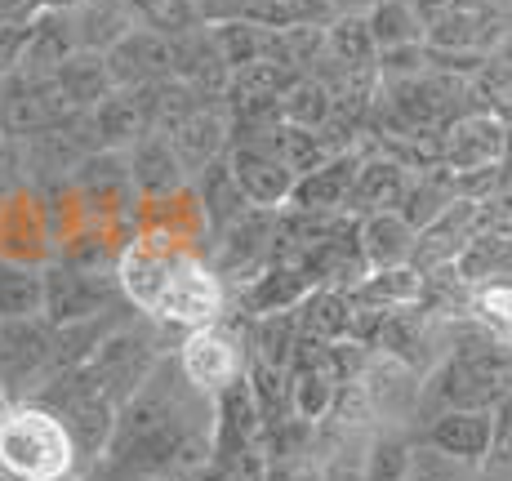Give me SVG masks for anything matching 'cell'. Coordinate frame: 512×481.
<instances>
[{
  "label": "cell",
  "instance_id": "6da1fadb",
  "mask_svg": "<svg viewBox=\"0 0 512 481\" xmlns=\"http://www.w3.org/2000/svg\"><path fill=\"white\" fill-rule=\"evenodd\" d=\"M210 455V397L192 388L179 357L116 410L107 450L90 464V481H165L183 477Z\"/></svg>",
  "mask_w": 512,
  "mask_h": 481
},
{
  "label": "cell",
  "instance_id": "7a4b0ae2",
  "mask_svg": "<svg viewBox=\"0 0 512 481\" xmlns=\"http://www.w3.org/2000/svg\"><path fill=\"white\" fill-rule=\"evenodd\" d=\"M116 281L125 290V303L156 326L201 330L223 321V308H228V286L219 268L205 263L192 241H174L161 232H134L121 245Z\"/></svg>",
  "mask_w": 512,
  "mask_h": 481
},
{
  "label": "cell",
  "instance_id": "3957f363",
  "mask_svg": "<svg viewBox=\"0 0 512 481\" xmlns=\"http://www.w3.org/2000/svg\"><path fill=\"white\" fill-rule=\"evenodd\" d=\"M508 392H512V343L495 339L490 330H481L472 321L468 335L450 343L441 366L428 375L419 415L432 419L441 410H499Z\"/></svg>",
  "mask_w": 512,
  "mask_h": 481
},
{
  "label": "cell",
  "instance_id": "277c9868",
  "mask_svg": "<svg viewBox=\"0 0 512 481\" xmlns=\"http://www.w3.org/2000/svg\"><path fill=\"white\" fill-rule=\"evenodd\" d=\"M81 464L67 419L45 401L0 406V481H67Z\"/></svg>",
  "mask_w": 512,
  "mask_h": 481
},
{
  "label": "cell",
  "instance_id": "5b68a950",
  "mask_svg": "<svg viewBox=\"0 0 512 481\" xmlns=\"http://www.w3.org/2000/svg\"><path fill=\"white\" fill-rule=\"evenodd\" d=\"M161 361H165L161 348H156V339L147 335L143 326H116L112 335L98 343V352L81 370L90 375V384L103 392V397H112L116 406H125V401L156 375Z\"/></svg>",
  "mask_w": 512,
  "mask_h": 481
},
{
  "label": "cell",
  "instance_id": "8992f818",
  "mask_svg": "<svg viewBox=\"0 0 512 481\" xmlns=\"http://www.w3.org/2000/svg\"><path fill=\"white\" fill-rule=\"evenodd\" d=\"M125 299L121 281L103 277L98 268H81V263H54L45 268V317L49 326H76V321L112 317L116 303Z\"/></svg>",
  "mask_w": 512,
  "mask_h": 481
},
{
  "label": "cell",
  "instance_id": "52a82bcc",
  "mask_svg": "<svg viewBox=\"0 0 512 481\" xmlns=\"http://www.w3.org/2000/svg\"><path fill=\"white\" fill-rule=\"evenodd\" d=\"M179 370L192 379V388H201L205 397H223L241 384V370H245V348L241 339L232 335L223 321L201 330H187L183 348H179Z\"/></svg>",
  "mask_w": 512,
  "mask_h": 481
},
{
  "label": "cell",
  "instance_id": "ba28073f",
  "mask_svg": "<svg viewBox=\"0 0 512 481\" xmlns=\"http://www.w3.org/2000/svg\"><path fill=\"white\" fill-rule=\"evenodd\" d=\"M107 67H112L116 90H143V85L170 81V76H179V41L143 23L121 45L107 49Z\"/></svg>",
  "mask_w": 512,
  "mask_h": 481
},
{
  "label": "cell",
  "instance_id": "9c48e42d",
  "mask_svg": "<svg viewBox=\"0 0 512 481\" xmlns=\"http://www.w3.org/2000/svg\"><path fill=\"white\" fill-rule=\"evenodd\" d=\"M481 237V201L459 196L450 201L428 228L419 232L415 245V268L419 272H441V268H459V259L472 250V241Z\"/></svg>",
  "mask_w": 512,
  "mask_h": 481
},
{
  "label": "cell",
  "instance_id": "30bf717a",
  "mask_svg": "<svg viewBox=\"0 0 512 481\" xmlns=\"http://www.w3.org/2000/svg\"><path fill=\"white\" fill-rule=\"evenodd\" d=\"M228 161H232V174L241 183L245 201L254 210H290V196L299 188V174L281 161L272 147L263 143H232L228 147Z\"/></svg>",
  "mask_w": 512,
  "mask_h": 481
},
{
  "label": "cell",
  "instance_id": "8fae6325",
  "mask_svg": "<svg viewBox=\"0 0 512 481\" xmlns=\"http://www.w3.org/2000/svg\"><path fill=\"white\" fill-rule=\"evenodd\" d=\"M423 446L468 468H486L495 450V410H441L423 424Z\"/></svg>",
  "mask_w": 512,
  "mask_h": 481
},
{
  "label": "cell",
  "instance_id": "7c38bea8",
  "mask_svg": "<svg viewBox=\"0 0 512 481\" xmlns=\"http://www.w3.org/2000/svg\"><path fill=\"white\" fill-rule=\"evenodd\" d=\"M72 188L103 214H130L139 210V192H134V174H130V152H112L98 147L81 165L72 170Z\"/></svg>",
  "mask_w": 512,
  "mask_h": 481
},
{
  "label": "cell",
  "instance_id": "4fadbf2b",
  "mask_svg": "<svg viewBox=\"0 0 512 481\" xmlns=\"http://www.w3.org/2000/svg\"><path fill=\"white\" fill-rule=\"evenodd\" d=\"M361 152H339L330 156L321 170L303 174L299 188L290 196V210H303V214H348L352 205V188H357V174H361Z\"/></svg>",
  "mask_w": 512,
  "mask_h": 481
},
{
  "label": "cell",
  "instance_id": "5bb4252c",
  "mask_svg": "<svg viewBox=\"0 0 512 481\" xmlns=\"http://www.w3.org/2000/svg\"><path fill=\"white\" fill-rule=\"evenodd\" d=\"M423 23H428V41L423 45L446 49V54H486V45L499 36V18L486 5H468V0L437 9Z\"/></svg>",
  "mask_w": 512,
  "mask_h": 481
},
{
  "label": "cell",
  "instance_id": "9a60e30c",
  "mask_svg": "<svg viewBox=\"0 0 512 481\" xmlns=\"http://www.w3.org/2000/svg\"><path fill=\"white\" fill-rule=\"evenodd\" d=\"M130 174H134L139 201H161V196L187 192V179H192L165 134H147V139L130 147Z\"/></svg>",
  "mask_w": 512,
  "mask_h": 481
},
{
  "label": "cell",
  "instance_id": "2e32d148",
  "mask_svg": "<svg viewBox=\"0 0 512 481\" xmlns=\"http://www.w3.org/2000/svg\"><path fill=\"white\" fill-rule=\"evenodd\" d=\"M410 183H415V170H406L401 161H392L388 152L366 156V161H361V174H357V188H352L348 214L366 219V214L401 210V205H406Z\"/></svg>",
  "mask_w": 512,
  "mask_h": 481
},
{
  "label": "cell",
  "instance_id": "e0dca14e",
  "mask_svg": "<svg viewBox=\"0 0 512 481\" xmlns=\"http://www.w3.org/2000/svg\"><path fill=\"white\" fill-rule=\"evenodd\" d=\"M165 139L174 143V152H179V161L187 165V174H201L205 165H214L219 156H228V139H232V125L223 112H214V107H196L187 121L174 125Z\"/></svg>",
  "mask_w": 512,
  "mask_h": 481
},
{
  "label": "cell",
  "instance_id": "ac0fdd59",
  "mask_svg": "<svg viewBox=\"0 0 512 481\" xmlns=\"http://www.w3.org/2000/svg\"><path fill=\"white\" fill-rule=\"evenodd\" d=\"M76 41L90 54H107L112 45H121L134 27H143V14L134 0H81L72 9Z\"/></svg>",
  "mask_w": 512,
  "mask_h": 481
},
{
  "label": "cell",
  "instance_id": "d6986e66",
  "mask_svg": "<svg viewBox=\"0 0 512 481\" xmlns=\"http://www.w3.org/2000/svg\"><path fill=\"white\" fill-rule=\"evenodd\" d=\"M357 241H361V259L370 268H401V263L415 259L419 228L401 210H383V214H366L361 219Z\"/></svg>",
  "mask_w": 512,
  "mask_h": 481
},
{
  "label": "cell",
  "instance_id": "ffe728a7",
  "mask_svg": "<svg viewBox=\"0 0 512 481\" xmlns=\"http://www.w3.org/2000/svg\"><path fill=\"white\" fill-rule=\"evenodd\" d=\"M348 294L374 312L419 308V303L428 299V272H419L415 263H401V268H370Z\"/></svg>",
  "mask_w": 512,
  "mask_h": 481
},
{
  "label": "cell",
  "instance_id": "44dd1931",
  "mask_svg": "<svg viewBox=\"0 0 512 481\" xmlns=\"http://www.w3.org/2000/svg\"><path fill=\"white\" fill-rule=\"evenodd\" d=\"M317 290V281H312L308 268H299V263H281L272 259L268 272H259V277L245 286V308L254 312V317H272V312H294L308 294Z\"/></svg>",
  "mask_w": 512,
  "mask_h": 481
},
{
  "label": "cell",
  "instance_id": "7402d4cb",
  "mask_svg": "<svg viewBox=\"0 0 512 481\" xmlns=\"http://www.w3.org/2000/svg\"><path fill=\"white\" fill-rule=\"evenodd\" d=\"M196 196H201V210H205V223H210V237L228 232L236 219H245V214L254 210V205L245 201L241 183H236L228 156H219L214 165H205V170L196 174Z\"/></svg>",
  "mask_w": 512,
  "mask_h": 481
},
{
  "label": "cell",
  "instance_id": "603a6c76",
  "mask_svg": "<svg viewBox=\"0 0 512 481\" xmlns=\"http://www.w3.org/2000/svg\"><path fill=\"white\" fill-rule=\"evenodd\" d=\"M294 317H299V330L308 339H321V343L352 339V299H348V290H334V286L312 290L308 299L294 308Z\"/></svg>",
  "mask_w": 512,
  "mask_h": 481
},
{
  "label": "cell",
  "instance_id": "cb8c5ba5",
  "mask_svg": "<svg viewBox=\"0 0 512 481\" xmlns=\"http://www.w3.org/2000/svg\"><path fill=\"white\" fill-rule=\"evenodd\" d=\"M45 317V272L32 263L0 259V321Z\"/></svg>",
  "mask_w": 512,
  "mask_h": 481
},
{
  "label": "cell",
  "instance_id": "d4e9b609",
  "mask_svg": "<svg viewBox=\"0 0 512 481\" xmlns=\"http://www.w3.org/2000/svg\"><path fill=\"white\" fill-rule=\"evenodd\" d=\"M326 58L343 72H379V45H374L366 18H330Z\"/></svg>",
  "mask_w": 512,
  "mask_h": 481
},
{
  "label": "cell",
  "instance_id": "484cf974",
  "mask_svg": "<svg viewBox=\"0 0 512 481\" xmlns=\"http://www.w3.org/2000/svg\"><path fill=\"white\" fill-rule=\"evenodd\" d=\"M334 112H339V98H334L330 81H321L312 72L299 76L281 98V121L303 125V130H330Z\"/></svg>",
  "mask_w": 512,
  "mask_h": 481
},
{
  "label": "cell",
  "instance_id": "4316f807",
  "mask_svg": "<svg viewBox=\"0 0 512 481\" xmlns=\"http://www.w3.org/2000/svg\"><path fill=\"white\" fill-rule=\"evenodd\" d=\"M210 32H214V45L228 58L232 72H241V67H250V63H263V58H277V32L250 23V18H232V23H219V27H210Z\"/></svg>",
  "mask_w": 512,
  "mask_h": 481
},
{
  "label": "cell",
  "instance_id": "83f0119b",
  "mask_svg": "<svg viewBox=\"0 0 512 481\" xmlns=\"http://www.w3.org/2000/svg\"><path fill=\"white\" fill-rule=\"evenodd\" d=\"M366 23H370V36H374V45H379V54L383 49L428 41V23L419 18V9L410 5V0H379Z\"/></svg>",
  "mask_w": 512,
  "mask_h": 481
},
{
  "label": "cell",
  "instance_id": "f1b7e54d",
  "mask_svg": "<svg viewBox=\"0 0 512 481\" xmlns=\"http://www.w3.org/2000/svg\"><path fill=\"white\" fill-rule=\"evenodd\" d=\"M468 321H477L495 339L512 343V281H481V286H472Z\"/></svg>",
  "mask_w": 512,
  "mask_h": 481
},
{
  "label": "cell",
  "instance_id": "f546056e",
  "mask_svg": "<svg viewBox=\"0 0 512 481\" xmlns=\"http://www.w3.org/2000/svg\"><path fill=\"white\" fill-rule=\"evenodd\" d=\"M415 468V446L401 433H379L366 450V481H406Z\"/></svg>",
  "mask_w": 512,
  "mask_h": 481
},
{
  "label": "cell",
  "instance_id": "4dcf8cb0",
  "mask_svg": "<svg viewBox=\"0 0 512 481\" xmlns=\"http://www.w3.org/2000/svg\"><path fill=\"white\" fill-rule=\"evenodd\" d=\"M472 473H477V468L455 464V459L423 446V450H415V468H410L406 481H472Z\"/></svg>",
  "mask_w": 512,
  "mask_h": 481
},
{
  "label": "cell",
  "instance_id": "1f68e13d",
  "mask_svg": "<svg viewBox=\"0 0 512 481\" xmlns=\"http://www.w3.org/2000/svg\"><path fill=\"white\" fill-rule=\"evenodd\" d=\"M490 477H512V392L504 397V406L495 410V450H490Z\"/></svg>",
  "mask_w": 512,
  "mask_h": 481
},
{
  "label": "cell",
  "instance_id": "d6a6232c",
  "mask_svg": "<svg viewBox=\"0 0 512 481\" xmlns=\"http://www.w3.org/2000/svg\"><path fill=\"white\" fill-rule=\"evenodd\" d=\"M196 14L205 18L210 27L219 23H232V18H245V9H250V0H192Z\"/></svg>",
  "mask_w": 512,
  "mask_h": 481
},
{
  "label": "cell",
  "instance_id": "836d02e7",
  "mask_svg": "<svg viewBox=\"0 0 512 481\" xmlns=\"http://www.w3.org/2000/svg\"><path fill=\"white\" fill-rule=\"evenodd\" d=\"M379 0H330L334 18H370Z\"/></svg>",
  "mask_w": 512,
  "mask_h": 481
},
{
  "label": "cell",
  "instance_id": "e575fe53",
  "mask_svg": "<svg viewBox=\"0 0 512 481\" xmlns=\"http://www.w3.org/2000/svg\"><path fill=\"white\" fill-rule=\"evenodd\" d=\"M36 5H41V14H72L81 0H36Z\"/></svg>",
  "mask_w": 512,
  "mask_h": 481
},
{
  "label": "cell",
  "instance_id": "d590c367",
  "mask_svg": "<svg viewBox=\"0 0 512 481\" xmlns=\"http://www.w3.org/2000/svg\"><path fill=\"white\" fill-rule=\"evenodd\" d=\"M5 370H9V335H5V321H0V384H5Z\"/></svg>",
  "mask_w": 512,
  "mask_h": 481
}]
</instances>
